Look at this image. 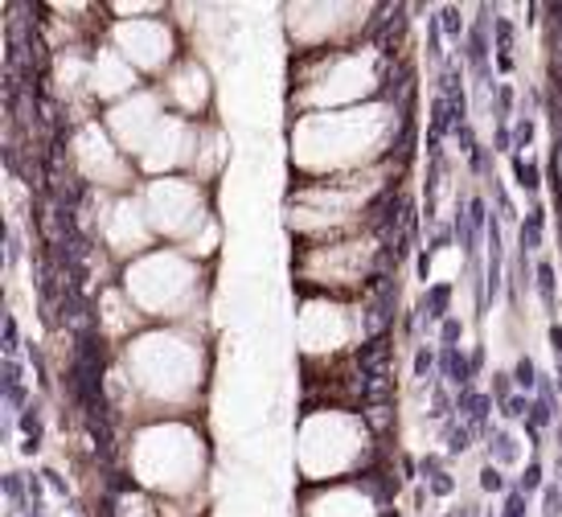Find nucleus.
I'll use <instances>...</instances> for the list:
<instances>
[{"instance_id":"2eb2a0df","label":"nucleus","mask_w":562,"mask_h":517,"mask_svg":"<svg viewBox=\"0 0 562 517\" xmlns=\"http://www.w3.org/2000/svg\"><path fill=\"white\" fill-rule=\"evenodd\" d=\"M514 177H517V186L526 189V193H533V189H538V169H533L526 157H514Z\"/></svg>"},{"instance_id":"1a4fd4ad","label":"nucleus","mask_w":562,"mask_h":517,"mask_svg":"<svg viewBox=\"0 0 562 517\" xmlns=\"http://www.w3.org/2000/svg\"><path fill=\"white\" fill-rule=\"evenodd\" d=\"M108 46L124 63H132V70L144 82H160L172 66L186 58L181 54V37H177L169 16H144V21H115L111 16Z\"/></svg>"},{"instance_id":"4468645a","label":"nucleus","mask_w":562,"mask_h":517,"mask_svg":"<svg viewBox=\"0 0 562 517\" xmlns=\"http://www.w3.org/2000/svg\"><path fill=\"white\" fill-rule=\"evenodd\" d=\"M517 493H526V497H530V493H538V488H547L542 485V464H538V460H530V464H526V469H521V476H517Z\"/></svg>"},{"instance_id":"7ed1b4c3","label":"nucleus","mask_w":562,"mask_h":517,"mask_svg":"<svg viewBox=\"0 0 562 517\" xmlns=\"http://www.w3.org/2000/svg\"><path fill=\"white\" fill-rule=\"evenodd\" d=\"M127 472L140 493L189 502L210 472V443L193 419H148L132 427Z\"/></svg>"},{"instance_id":"9d476101","label":"nucleus","mask_w":562,"mask_h":517,"mask_svg":"<svg viewBox=\"0 0 562 517\" xmlns=\"http://www.w3.org/2000/svg\"><path fill=\"white\" fill-rule=\"evenodd\" d=\"M386 497L374 485V476L366 472L358 481H337V485H313L300 488L296 517H382Z\"/></svg>"},{"instance_id":"9b49d317","label":"nucleus","mask_w":562,"mask_h":517,"mask_svg":"<svg viewBox=\"0 0 562 517\" xmlns=\"http://www.w3.org/2000/svg\"><path fill=\"white\" fill-rule=\"evenodd\" d=\"M165 99V108L172 115H181V120H193V124H202L210 108H214V82H210V70L205 63H198L193 54H186L181 63L172 66L169 75L160 82H153Z\"/></svg>"},{"instance_id":"a211bd4d","label":"nucleus","mask_w":562,"mask_h":517,"mask_svg":"<svg viewBox=\"0 0 562 517\" xmlns=\"http://www.w3.org/2000/svg\"><path fill=\"white\" fill-rule=\"evenodd\" d=\"M456 337H464V325H460L456 316H448V321H443V349H452Z\"/></svg>"},{"instance_id":"20e7f679","label":"nucleus","mask_w":562,"mask_h":517,"mask_svg":"<svg viewBox=\"0 0 562 517\" xmlns=\"http://www.w3.org/2000/svg\"><path fill=\"white\" fill-rule=\"evenodd\" d=\"M391 79L386 54L370 42L349 49H325V54H304L292 63V108L300 115H321V111H345L386 99L382 87Z\"/></svg>"},{"instance_id":"39448f33","label":"nucleus","mask_w":562,"mask_h":517,"mask_svg":"<svg viewBox=\"0 0 562 517\" xmlns=\"http://www.w3.org/2000/svg\"><path fill=\"white\" fill-rule=\"evenodd\" d=\"M374 427L361 411L304 407L296 424V472L300 485H337L358 481L374 456Z\"/></svg>"},{"instance_id":"f8f14e48","label":"nucleus","mask_w":562,"mask_h":517,"mask_svg":"<svg viewBox=\"0 0 562 517\" xmlns=\"http://www.w3.org/2000/svg\"><path fill=\"white\" fill-rule=\"evenodd\" d=\"M533 288H538V296H542V308L550 316L559 313V267L542 259V263L533 267Z\"/></svg>"},{"instance_id":"ddd939ff","label":"nucleus","mask_w":562,"mask_h":517,"mask_svg":"<svg viewBox=\"0 0 562 517\" xmlns=\"http://www.w3.org/2000/svg\"><path fill=\"white\" fill-rule=\"evenodd\" d=\"M517 456L521 452H517V439L509 431H488V464L505 469V464H514Z\"/></svg>"},{"instance_id":"423d86ee","label":"nucleus","mask_w":562,"mask_h":517,"mask_svg":"<svg viewBox=\"0 0 562 517\" xmlns=\"http://www.w3.org/2000/svg\"><path fill=\"white\" fill-rule=\"evenodd\" d=\"M120 292L148 325H189L205 304V263L177 247H153L120 267Z\"/></svg>"},{"instance_id":"6ab92c4d","label":"nucleus","mask_w":562,"mask_h":517,"mask_svg":"<svg viewBox=\"0 0 562 517\" xmlns=\"http://www.w3.org/2000/svg\"><path fill=\"white\" fill-rule=\"evenodd\" d=\"M559 103H562V82H559Z\"/></svg>"},{"instance_id":"f3484780","label":"nucleus","mask_w":562,"mask_h":517,"mask_svg":"<svg viewBox=\"0 0 562 517\" xmlns=\"http://www.w3.org/2000/svg\"><path fill=\"white\" fill-rule=\"evenodd\" d=\"M481 488H484V493H501V488H505V472H501L497 464H484V469H481Z\"/></svg>"},{"instance_id":"f03ea898","label":"nucleus","mask_w":562,"mask_h":517,"mask_svg":"<svg viewBox=\"0 0 562 517\" xmlns=\"http://www.w3.org/2000/svg\"><path fill=\"white\" fill-rule=\"evenodd\" d=\"M398 127L403 108L394 99L300 115L292 124V169L300 172V181L378 169L391 160V153H398Z\"/></svg>"},{"instance_id":"f257e3e1","label":"nucleus","mask_w":562,"mask_h":517,"mask_svg":"<svg viewBox=\"0 0 562 517\" xmlns=\"http://www.w3.org/2000/svg\"><path fill=\"white\" fill-rule=\"evenodd\" d=\"M210 358L205 337L189 325H148L127 337L120 349V382L127 386V407L140 424L148 419H189L202 403Z\"/></svg>"},{"instance_id":"6e6552de","label":"nucleus","mask_w":562,"mask_h":517,"mask_svg":"<svg viewBox=\"0 0 562 517\" xmlns=\"http://www.w3.org/2000/svg\"><path fill=\"white\" fill-rule=\"evenodd\" d=\"M283 25L292 37V54H325V49H349L361 46L358 37L370 25L374 4H288Z\"/></svg>"},{"instance_id":"0eeeda50","label":"nucleus","mask_w":562,"mask_h":517,"mask_svg":"<svg viewBox=\"0 0 562 517\" xmlns=\"http://www.w3.org/2000/svg\"><path fill=\"white\" fill-rule=\"evenodd\" d=\"M300 361L353 358V345L366 341V308L333 296H304L296 313Z\"/></svg>"},{"instance_id":"dca6fc26","label":"nucleus","mask_w":562,"mask_h":517,"mask_svg":"<svg viewBox=\"0 0 562 517\" xmlns=\"http://www.w3.org/2000/svg\"><path fill=\"white\" fill-rule=\"evenodd\" d=\"M439 30L448 33L452 42H460V37H464V16H460V9H443V16H439Z\"/></svg>"}]
</instances>
